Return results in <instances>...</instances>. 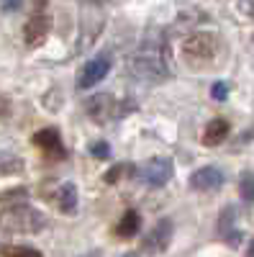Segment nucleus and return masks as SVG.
<instances>
[{
	"mask_svg": "<svg viewBox=\"0 0 254 257\" xmlns=\"http://www.w3.org/2000/svg\"><path fill=\"white\" fill-rule=\"evenodd\" d=\"M210 95H213L216 100H226V98H228V85H226V82H213Z\"/></svg>",
	"mask_w": 254,
	"mask_h": 257,
	"instance_id": "obj_17",
	"label": "nucleus"
},
{
	"mask_svg": "<svg viewBox=\"0 0 254 257\" xmlns=\"http://www.w3.org/2000/svg\"><path fill=\"white\" fill-rule=\"evenodd\" d=\"M49 29H52V18L44 13V11H39L29 18V24L24 29V36H26V44L29 47H39L41 41H44L49 36Z\"/></svg>",
	"mask_w": 254,
	"mask_h": 257,
	"instance_id": "obj_7",
	"label": "nucleus"
},
{
	"mask_svg": "<svg viewBox=\"0 0 254 257\" xmlns=\"http://www.w3.org/2000/svg\"><path fill=\"white\" fill-rule=\"evenodd\" d=\"M228 137V121L226 118H210L205 132H203V144L205 147H216Z\"/></svg>",
	"mask_w": 254,
	"mask_h": 257,
	"instance_id": "obj_12",
	"label": "nucleus"
},
{
	"mask_svg": "<svg viewBox=\"0 0 254 257\" xmlns=\"http://www.w3.org/2000/svg\"><path fill=\"white\" fill-rule=\"evenodd\" d=\"M47 224L44 213L36 211L34 206H8L6 211H0V229H6L11 234H36Z\"/></svg>",
	"mask_w": 254,
	"mask_h": 257,
	"instance_id": "obj_2",
	"label": "nucleus"
},
{
	"mask_svg": "<svg viewBox=\"0 0 254 257\" xmlns=\"http://www.w3.org/2000/svg\"><path fill=\"white\" fill-rule=\"evenodd\" d=\"M218 36L216 34H193V36H187L185 39V44H182V54L187 62H213L216 54H218Z\"/></svg>",
	"mask_w": 254,
	"mask_h": 257,
	"instance_id": "obj_3",
	"label": "nucleus"
},
{
	"mask_svg": "<svg viewBox=\"0 0 254 257\" xmlns=\"http://www.w3.org/2000/svg\"><path fill=\"white\" fill-rule=\"evenodd\" d=\"M34 144L41 147L47 155L65 157V147H62V139H59L57 128H41V132H36V134H34Z\"/></svg>",
	"mask_w": 254,
	"mask_h": 257,
	"instance_id": "obj_11",
	"label": "nucleus"
},
{
	"mask_svg": "<svg viewBox=\"0 0 254 257\" xmlns=\"http://www.w3.org/2000/svg\"><path fill=\"white\" fill-rule=\"evenodd\" d=\"M223 185V173L218 167H200L190 175V188L195 190H218Z\"/></svg>",
	"mask_w": 254,
	"mask_h": 257,
	"instance_id": "obj_10",
	"label": "nucleus"
},
{
	"mask_svg": "<svg viewBox=\"0 0 254 257\" xmlns=\"http://www.w3.org/2000/svg\"><path fill=\"white\" fill-rule=\"evenodd\" d=\"M0 254L3 257H44L39 249H34V247H16V244H11V247H3L0 249Z\"/></svg>",
	"mask_w": 254,
	"mask_h": 257,
	"instance_id": "obj_15",
	"label": "nucleus"
},
{
	"mask_svg": "<svg viewBox=\"0 0 254 257\" xmlns=\"http://www.w3.org/2000/svg\"><path fill=\"white\" fill-rule=\"evenodd\" d=\"M246 257H254V239L249 242V249H246Z\"/></svg>",
	"mask_w": 254,
	"mask_h": 257,
	"instance_id": "obj_21",
	"label": "nucleus"
},
{
	"mask_svg": "<svg viewBox=\"0 0 254 257\" xmlns=\"http://www.w3.org/2000/svg\"><path fill=\"white\" fill-rule=\"evenodd\" d=\"M52 201L57 203L59 211H65V213H75L77 211V203H80V193H77V185L72 180H65V183H59L52 193Z\"/></svg>",
	"mask_w": 254,
	"mask_h": 257,
	"instance_id": "obj_8",
	"label": "nucleus"
},
{
	"mask_svg": "<svg viewBox=\"0 0 254 257\" xmlns=\"http://www.w3.org/2000/svg\"><path fill=\"white\" fill-rule=\"evenodd\" d=\"M85 111L90 113V118L93 121H108V118H116V116H121V108H118V103H116V98L113 95H93V98H88V103H85Z\"/></svg>",
	"mask_w": 254,
	"mask_h": 257,
	"instance_id": "obj_5",
	"label": "nucleus"
},
{
	"mask_svg": "<svg viewBox=\"0 0 254 257\" xmlns=\"http://www.w3.org/2000/svg\"><path fill=\"white\" fill-rule=\"evenodd\" d=\"M239 196L244 203H254V173H241L239 178Z\"/></svg>",
	"mask_w": 254,
	"mask_h": 257,
	"instance_id": "obj_14",
	"label": "nucleus"
},
{
	"mask_svg": "<svg viewBox=\"0 0 254 257\" xmlns=\"http://www.w3.org/2000/svg\"><path fill=\"white\" fill-rule=\"evenodd\" d=\"M123 175V167L121 165H116V167H111L108 173H105V183H118V178Z\"/></svg>",
	"mask_w": 254,
	"mask_h": 257,
	"instance_id": "obj_18",
	"label": "nucleus"
},
{
	"mask_svg": "<svg viewBox=\"0 0 254 257\" xmlns=\"http://www.w3.org/2000/svg\"><path fill=\"white\" fill-rule=\"evenodd\" d=\"M21 3H24V0H0V8H3L6 13H13V11L21 8Z\"/></svg>",
	"mask_w": 254,
	"mask_h": 257,
	"instance_id": "obj_19",
	"label": "nucleus"
},
{
	"mask_svg": "<svg viewBox=\"0 0 254 257\" xmlns=\"http://www.w3.org/2000/svg\"><path fill=\"white\" fill-rule=\"evenodd\" d=\"M169 239H172V221H169V219H159V224L149 234H146L144 247H146V252L157 254V252H164L167 249Z\"/></svg>",
	"mask_w": 254,
	"mask_h": 257,
	"instance_id": "obj_9",
	"label": "nucleus"
},
{
	"mask_svg": "<svg viewBox=\"0 0 254 257\" xmlns=\"http://www.w3.org/2000/svg\"><path fill=\"white\" fill-rule=\"evenodd\" d=\"M141 178H144L146 185L162 188L169 178H172V162H169L167 157H152L141 167Z\"/></svg>",
	"mask_w": 254,
	"mask_h": 257,
	"instance_id": "obj_4",
	"label": "nucleus"
},
{
	"mask_svg": "<svg viewBox=\"0 0 254 257\" xmlns=\"http://www.w3.org/2000/svg\"><path fill=\"white\" fill-rule=\"evenodd\" d=\"M8 111H11V103L0 95V116H8Z\"/></svg>",
	"mask_w": 254,
	"mask_h": 257,
	"instance_id": "obj_20",
	"label": "nucleus"
},
{
	"mask_svg": "<svg viewBox=\"0 0 254 257\" xmlns=\"http://www.w3.org/2000/svg\"><path fill=\"white\" fill-rule=\"evenodd\" d=\"M108 70H111V59L105 57V54H100V57L90 59V62L82 67L77 85H80V88H93V85H98L105 75H108Z\"/></svg>",
	"mask_w": 254,
	"mask_h": 257,
	"instance_id": "obj_6",
	"label": "nucleus"
},
{
	"mask_svg": "<svg viewBox=\"0 0 254 257\" xmlns=\"http://www.w3.org/2000/svg\"><path fill=\"white\" fill-rule=\"evenodd\" d=\"M123 257H139V254H134V252H129V254H123Z\"/></svg>",
	"mask_w": 254,
	"mask_h": 257,
	"instance_id": "obj_22",
	"label": "nucleus"
},
{
	"mask_svg": "<svg viewBox=\"0 0 254 257\" xmlns=\"http://www.w3.org/2000/svg\"><path fill=\"white\" fill-rule=\"evenodd\" d=\"M90 155L98 160H108L111 157V144L108 142H93L90 144Z\"/></svg>",
	"mask_w": 254,
	"mask_h": 257,
	"instance_id": "obj_16",
	"label": "nucleus"
},
{
	"mask_svg": "<svg viewBox=\"0 0 254 257\" xmlns=\"http://www.w3.org/2000/svg\"><path fill=\"white\" fill-rule=\"evenodd\" d=\"M36 3H39V6H44V3H47V0H36Z\"/></svg>",
	"mask_w": 254,
	"mask_h": 257,
	"instance_id": "obj_23",
	"label": "nucleus"
},
{
	"mask_svg": "<svg viewBox=\"0 0 254 257\" xmlns=\"http://www.w3.org/2000/svg\"><path fill=\"white\" fill-rule=\"evenodd\" d=\"M129 70L136 80H162L167 77V62H164V49L157 41H144V44L131 54Z\"/></svg>",
	"mask_w": 254,
	"mask_h": 257,
	"instance_id": "obj_1",
	"label": "nucleus"
},
{
	"mask_svg": "<svg viewBox=\"0 0 254 257\" xmlns=\"http://www.w3.org/2000/svg\"><path fill=\"white\" fill-rule=\"evenodd\" d=\"M139 226H141V219H139V213L134 208H129L121 216L118 226H116V234L118 237H134V234H139Z\"/></svg>",
	"mask_w": 254,
	"mask_h": 257,
	"instance_id": "obj_13",
	"label": "nucleus"
}]
</instances>
